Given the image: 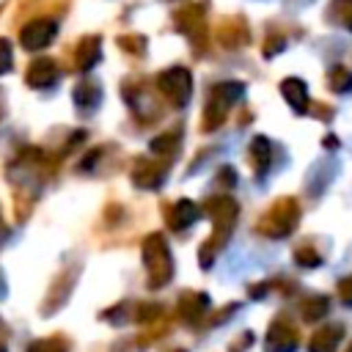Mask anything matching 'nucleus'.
<instances>
[{
    "mask_svg": "<svg viewBox=\"0 0 352 352\" xmlns=\"http://www.w3.org/2000/svg\"><path fill=\"white\" fill-rule=\"evenodd\" d=\"M80 58H77V63L82 66V69H88L94 60H96V55H99V41L96 38H88V41H82V47H80Z\"/></svg>",
    "mask_w": 352,
    "mask_h": 352,
    "instance_id": "39448f33",
    "label": "nucleus"
},
{
    "mask_svg": "<svg viewBox=\"0 0 352 352\" xmlns=\"http://www.w3.org/2000/svg\"><path fill=\"white\" fill-rule=\"evenodd\" d=\"M52 33H55V25H52V22H33V25L25 30L22 41H25L28 50H38V47H44V44L52 41Z\"/></svg>",
    "mask_w": 352,
    "mask_h": 352,
    "instance_id": "f03ea898",
    "label": "nucleus"
},
{
    "mask_svg": "<svg viewBox=\"0 0 352 352\" xmlns=\"http://www.w3.org/2000/svg\"><path fill=\"white\" fill-rule=\"evenodd\" d=\"M341 294H344V300H346V302H352V278L341 283Z\"/></svg>",
    "mask_w": 352,
    "mask_h": 352,
    "instance_id": "1a4fd4ad",
    "label": "nucleus"
},
{
    "mask_svg": "<svg viewBox=\"0 0 352 352\" xmlns=\"http://www.w3.org/2000/svg\"><path fill=\"white\" fill-rule=\"evenodd\" d=\"M55 74H58V69H55V63L47 60V58L33 60L30 69H28V80H30V85H47V82L55 80Z\"/></svg>",
    "mask_w": 352,
    "mask_h": 352,
    "instance_id": "7ed1b4c3",
    "label": "nucleus"
},
{
    "mask_svg": "<svg viewBox=\"0 0 352 352\" xmlns=\"http://www.w3.org/2000/svg\"><path fill=\"white\" fill-rule=\"evenodd\" d=\"M333 338H338V330H336V327L322 330V333L314 338L316 344L311 346V352H333V349H336V341H333Z\"/></svg>",
    "mask_w": 352,
    "mask_h": 352,
    "instance_id": "20e7f679",
    "label": "nucleus"
},
{
    "mask_svg": "<svg viewBox=\"0 0 352 352\" xmlns=\"http://www.w3.org/2000/svg\"><path fill=\"white\" fill-rule=\"evenodd\" d=\"M283 94L289 96V102L292 104H305V85L302 82H297V80H289V82H283Z\"/></svg>",
    "mask_w": 352,
    "mask_h": 352,
    "instance_id": "423d86ee",
    "label": "nucleus"
},
{
    "mask_svg": "<svg viewBox=\"0 0 352 352\" xmlns=\"http://www.w3.org/2000/svg\"><path fill=\"white\" fill-rule=\"evenodd\" d=\"M250 157H256V160H258V168H267V160H270V146H267V140H264V138L253 140V146H250Z\"/></svg>",
    "mask_w": 352,
    "mask_h": 352,
    "instance_id": "0eeeda50",
    "label": "nucleus"
},
{
    "mask_svg": "<svg viewBox=\"0 0 352 352\" xmlns=\"http://www.w3.org/2000/svg\"><path fill=\"white\" fill-rule=\"evenodd\" d=\"M11 66V58H8V41H0V72H6Z\"/></svg>",
    "mask_w": 352,
    "mask_h": 352,
    "instance_id": "6e6552de",
    "label": "nucleus"
},
{
    "mask_svg": "<svg viewBox=\"0 0 352 352\" xmlns=\"http://www.w3.org/2000/svg\"><path fill=\"white\" fill-rule=\"evenodd\" d=\"M160 88H162V94L168 99H173L176 104H182L187 99V94H190V74L184 69H170L168 74H162Z\"/></svg>",
    "mask_w": 352,
    "mask_h": 352,
    "instance_id": "f257e3e1",
    "label": "nucleus"
}]
</instances>
